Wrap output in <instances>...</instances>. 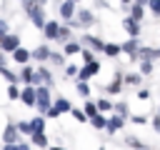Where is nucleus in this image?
Instances as JSON below:
<instances>
[{
	"label": "nucleus",
	"instance_id": "nucleus-26",
	"mask_svg": "<svg viewBox=\"0 0 160 150\" xmlns=\"http://www.w3.org/2000/svg\"><path fill=\"white\" fill-rule=\"evenodd\" d=\"M138 95H140V100H148V98H150V92H148V90H145V88H142V90H140V92H138Z\"/></svg>",
	"mask_w": 160,
	"mask_h": 150
},
{
	"label": "nucleus",
	"instance_id": "nucleus-25",
	"mask_svg": "<svg viewBox=\"0 0 160 150\" xmlns=\"http://www.w3.org/2000/svg\"><path fill=\"white\" fill-rule=\"evenodd\" d=\"M128 145H130V148H135V150H138V148H140V142H138V140H135V138H128Z\"/></svg>",
	"mask_w": 160,
	"mask_h": 150
},
{
	"label": "nucleus",
	"instance_id": "nucleus-5",
	"mask_svg": "<svg viewBox=\"0 0 160 150\" xmlns=\"http://www.w3.org/2000/svg\"><path fill=\"white\" fill-rule=\"evenodd\" d=\"M120 50H122V52H130V55H132V52L138 50V40H135V38H132V40H128L125 45H120Z\"/></svg>",
	"mask_w": 160,
	"mask_h": 150
},
{
	"label": "nucleus",
	"instance_id": "nucleus-32",
	"mask_svg": "<svg viewBox=\"0 0 160 150\" xmlns=\"http://www.w3.org/2000/svg\"><path fill=\"white\" fill-rule=\"evenodd\" d=\"M55 150H60V148H55Z\"/></svg>",
	"mask_w": 160,
	"mask_h": 150
},
{
	"label": "nucleus",
	"instance_id": "nucleus-24",
	"mask_svg": "<svg viewBox=\"0 0 160 150\" xmlns=\"http://www.w3.org/2000/svg\"><path fill=\"white\" fill-rule=\"evenodd\" d=\"M78 90H80V95H88V92H90V88H88L85 82H80V85H78Z\"/></svg>",
	"mask_w": 160,
	"mask_h": 150
},
{
	"label": "nucleus",
	"instance_id": "nucleus-21",
	"mask_svg": "<svg viewBox=\"0 0 160 150\" xmlns=\"http://www.w3.org/2000/svg\"><path fill=\"white\" fill-rule=\"evenodd\" d=\"M42 125H45V122H42V118H38V120H32V125H30V128H32V130H42Z\"/></svg>",
	"mask_w": 160,
	"mask_h": 150
},
{
	"label": "nucleus",
	"instance_id": "nucleus-3",
	"mask_svg": "<svg viewBox=\"0 0 160 150\" xmlns=\"http://www.w3.org/2000/svg\"><path fill=\"white\" fill-rule=\"evenodd\" d=\"M122 25H125V30H128V32H130L132 38H135V35H138V30H140V28H138V20H135V18H128V20L122 22Z\"/></svg>",
	"mask_w": 160,
	"mask_h": 150
},
{
	"label": "nucleus",
	"instance_id": "nucleus-19",
	"mask_svg": "<svg viewBox=\"0 0 160 150\" xmlns=\"http://www.w3.org/2000/svg\"><path fill=\"white\" fill-rule=\"evenodd\" d=\"M35 142H38V145H45V135H42V130H35Z\"/></svg>",
	"mask_w": 160,
	"mask_h": 150
},
{
	"label": "nucleus",
	"instance_id": "nucleus-14",
	"mask_svg": "<svg viewBox=\"0 0 160 150\" xmlns=\"http://www.w3.org/2000/svg\"><path fill=\"white\" fill-rule=\"evenodd\" d=\"M102 50H105L108 55H118V52H120V45H105Z\"/></svg>",
	"mask_w": 160,
	"mask_h": 150
},
{
	"label": "nucleus",
	"instance_id": "nucleus-16",
	"mask_svg": "<svg viewBox=\"0 0 160 150\" xmlns=\"http://www.w3.org/2000/svg\"><path fill=\"white\" fill-rule=\"evenodd\" d=\"M140 55H145V58H158V55H160V50H148V48H142V50H140Z\"/></svg>",
	"mask_w": 160,
	"mask_h": 150
},
{
	"label": "nucleus",
	"instance_id": "nucleus-13",
	"mask_svg": "<svg viewBox=\"0 0 160 150\" xmlns=\"http://www.w3.org/2000/svg\"><path fill=\"white\" fill-rule=\"evenodd\" d=\"M140 72H142V75H150V72H152V62H150V60H145V62L140 65Z\"/></svg>",
	"mask_w": 160,
	"mask_h": 150
},
{
	"label": "nucleus",
	"instance_id": "nucleus-17",
	"mask_svg": "<svg viewBox=\"0 0 160 150\" xmlns=\"http://www.w3.org/2000/svg\"><path fill=\"white\" fill-rule=\"evenodd\" d=\"M148 2H150V10L155 15H160V0H148Z\"/></svg>",
	"mask_w": 160,
	"mask_h": 150
},
{
	"label": "nucleus",
	"instance_id": "nucleus-4",
	"mask_svg": "<svg viewBox=\"0 0 160 150\" xmlns=\"http://www.w3.org/2000/svg\"><path fill=\"white\" fill-rule=\"evenodd\" d=\"M38 105H40V110H48V90L45 88L38 90Z\"/></svg>",
	"mask_w": 160,
	"mask_h": 150
},
{
	"label": "nucleus",
	"instance_id": "nucleus-27",
	"mask_svg": "<svg viewBox=\"0 0 160 150\" xmlns=\"http://www.w3.org/2000/svg\"><path fill=\"white\" fill-rule=\"evenodd\" d=\"M152 128L160 132V115H155V120H152Z\"/></svg>",
	"mask_w": 160,
	"mask_h": 150
},
{
	"label": "nucleus",
	"instance_id": "nucleus-30",
	"mask_svg": "<svg viewBox=\"0 0 160 150\" xmlns=\"http://www.w3.org/2000/svg\"><path fill=\"white\" fill-rule=\"evenodd\" d=\"M138 150H142V145H140V148H138Z\"/></svg>",
	"mask_w": 160,
	"mask_h": 150
},
{
	"label": "nucleus",
	"instance_id": "nucleus-11",
	"mask_svg": "<svg viewBox=\"0 0 160 150\" xmlns=\"http://www.w3.org/2000/svg\"><path fill=\"white\" fill-rule=\"evenodd\" d=\"M92 125L100 130V128H105V125H108V120H105V118H100V115H92Z\"/></svg>",
	"mask_w": 160,
	"mask_h": 150
},
{
	"label": "nucleus",
	"instance_id": "nucleus-10",
	"mask_svg": "<svg viewBox=\"0 0 160 150\" xmlns=\"http://www.w3.org/2000/svg\"><path fill=\"white\" fill-rule=\"evenodd\" d=\"M85 115H90V118L98 115V102H88V105H85Z\"/></svg>",
	"mask_w": 160,
	"mask_h": 150
},
{
	"label": "nucleus",
	"instance_id": "nucleus-2",
	"mask_svg": "<svg viewBox=\"0 0 160 150\" xmlns=\"http://www.w3.org/2000/svg\"><path fill=\"white\" fill-rule=\"evenodd\" d=\"M70 110V102L68 100H58L55 108H50V115H58V112H68Z\"/></svg>",
	"mask_w": 160,
	"mask_h": 150
},
{
	"label": "nucleus",
	"instance_id": "nucleus-18",
	"mask_svg": "<svg viewBox=\"0 0 160 150\" xmlns=\"http://www.w3.org/2000/svg\"><path fill=\"white\" fill-rule=\"evenodd\" d=\"M62 15H65V18L72 15V2H65V5H62Z\"/></svg>",
	"mask_w": 160,
	"mask_h": 150
},
{
	"label": "nucleus",
	"instance_id": "nucleus-9",
	"mask_svg": "<svg viewBox=\"0 0 160 150\" xmlns=\"http://www.w3.org/2000/svg\"><path fill=\"white\" fill-rule=\"evenodd\" d=\"M22 100H25V102H28V105H32V102H35V92H32V90H30V88H28V90H25V92H22Z\"/></svg>",
	"mask_w": 160,
	"mask_h": 150
},
{
	"label": "nucleus",
	"instance_id": "nucleus-22",
	"mask_svg": "<svg viewBox=\"0 0 160 150\" xmlns=\"http://www.w3.org/2000/svg\"><path fill=\"white\" fill-rule=\"evenodd\" d=\"M88 42H90V45H92V48H98V50H100V48H105V45H102V42H100V40H95V38H88Z\"/></svg>",
	"mask_w": 160,
	"mask_h": 150
},
{
	"label": "nucleus",
	"instance_id": "nucleus-8",
	"mask_svg": "<svg viewBox=\"0 0 160 150\" xmlns=\"http://www.w3.org/2000/svg\"><path fill=\"white\" fill-rule=\"evenodd\" d=\"M2 48H5V50H15V48H18V38H12V35L5 38V45H2Z\"/></svg>",
	"mask_w": 160,
	"mask_h": 150
},
{
	"label": "nucleus",
	"instance_id": "nucleus-6",
	"mask_svg": "<svg viewBox=\"0 0 160 150\" xmlns=\"http://www.w3.org/2000/svg\"><path fill=\"white\" fill-rule=\"evenodd\" d=\"M105 128H110L112 132H115V130H120V128H122V118H118V115H115V118H110Z\"/></svg>",
	"mask_w": 160,
	"mask_h": 150
},
{
	"label": "nucleus",
	"instance_id": "nucleus-31",
	"mask_svg": "<svg viewBox=\"0 0 160 150\" xmlns=\"http://www.w3.org/2000/svg\"><path fill=\"white\" fill-rule=\"evenodd\" d=\"M122 2H130V0H122Z\"/></svg>",
	"mask_w": 160,
	"mask_h": 150
},
{
	"label": "nucleus",
	"instance_id": "nucleus-12",
	"mask_svg": "<svg viewBox=\"0 0 160 150\" xmlns=\"http://www.w3.org/2000/svg\"><path fill=\"white\" fill-rule=\"evenodd\" d=\"M130 18L140 20V18H142V8H140V5H132V10H130Z\"/></svg>",
	"mask_w": 160,
	"mask_h": 150
},
{
	"label": "nucleus",
	"instance_id": "nucleus-29",
	"mask_svg": "<svg viewBox=\"0 0 160 150\" xmlns=\"http://www.w3.org/2000/svg\"><path fill=\"white\" fill-rule=\"evenodd\" d=\"M142 2H148V0H138V5H142Z\"/></svg>",
	"mask_w": 160,
	"mask_h": 150
},
{
	"label": "nucleus",
	"instance_id": "nucleus-23",
	"mask_svg": "<svg viewBox=\"0 0 160 150\" xmlns=\"http://www.w3.org/2000/svg\"><path fill=\"white\" fill-rule=\"evenodd\" d=\"M110 108H112V105H110L108 100H100V102H98V110H110Z\"/></svg>",
	"mask_w": 160,
	"mask_h": 150
},
{
	"label": "nucleus",
	"instance_id": "nucleus-7",
	"mask_svg": "<svg viewBox=\"0 0 160 150\" xmlns=\"http://www.w3.org/2000/svg\"><path fill=\"white\" fill-rule=\"evenodd\" d=\"M45 32H48V38H58V35H60V30H58L55 22H48V25H45Z\"/></svg>",
	"mask_w": 160,
	"mask_h": 150
},
{
	"label": "nucleus",
	"instance_id": "nucleus-1",
	"mask_svg": "<svg viewBox=\"0 0 160 150\" xmlns=\"http://www.w3.org/2000/svg\"><path fill=\"white\" fill-rule=\"evenodd\" d=\"M98 70H100V65H98L95 60H90V62H88V65L80 70V78H82V80H88V78H90V75H95Z\"/></svg>",
	"mask_w": 160,
	"mask_h": 150
},
{
	"label": "nucleus",
	"instance_id": "nucleus-28",
	"mask_svg": "<svg viewBox=\"0 0 160 150\" xmlns=\"http://www.w3.org/2000/svg\"><path fill=\"white\" fill-rule=\"evenodd\" d=\"M128 82H140V75H128Z\"/></svg>",
	"mask_w": 160,
	"mask_h": 150
},
{
	"label": "nucleus",
	"instance_id": "nucleus-15",
	"mask_svg": "<svg viewBox=\"0 0 160 150\" xmlns=\"http://www.w3.org/2000/svg\"><path fill=\"white\" fill-rule=\"evenodd\" d=\"M15 60H18V62H25V60H28V52H25V50H18V48H15Z\"/></svg>",
	"mask_w": 160,
	"mask_h": 150
},
{
	"label": "nucleus",
	"instance_id": "nucleus-20",
	"mask_svg": "<svg viewBox=\"0 0 160 150\" xmlns=\"http://www.w3.org/2000/svg\"><path fill=\"white\" fill-rule=\"evenodd\" d=\"M80 50V45H75V42H68L65 45V52H78Z\"/></svg>",
	"mask_w": 160,
	"mask_h": 150
}]
</instances>
